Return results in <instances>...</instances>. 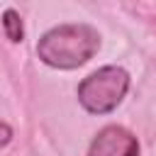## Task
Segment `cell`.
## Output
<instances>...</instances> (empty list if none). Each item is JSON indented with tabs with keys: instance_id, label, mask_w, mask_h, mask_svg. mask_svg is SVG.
<instances>
[{
	"instance_id": "1",
	"label": "cell",
	"mask_w": 156,
	"mask_h": 156,
	"mask_svg": "<svg viewBox=\"0 0 156 156\" xmlns=\"http://www.w3.org/2000/svg\"><path fill=\"white\" fill-rule=\"evenodd\" d=\"M98 49L100 32L85 22L56 24L44 32L37 41V56L41 58V63L58 71H73L88 63L98 54Z\"/></svg>"
},
{
	"instance_id": "2",
	"label": "cell",
	"mask_w": 156,
	"mask_h": 156,
	"mask_svg": "<svg viewBox=\"0 0 156 156\" xmlns=\"http://www.w3.org/2000/svg\"><path fill=\"white\" fill-rule=\"evenodd\" d=\"M129 73L122 66H102L85 76L78 85V102L90 115H110L129 90Z\"/></svg>"
},
{
	"instance_id": "3",
	"label": "cell",
	"mask_w": 156,
	"mask_h": 156,
	"mask_svg": "<svg viewBox=\"0 0 156 156\" xmlns=\"http://www.w3.org/2000/svg\"><path fill=\"white\" fill-rule=\"evenodd\" d=\"M88 156H139V139L122 124H107L93 136Z\"/></svg>"
},
{
	"instance_id": "4",
	"label": "cell",
	"mask_w": 156,
	"mask_h": 156,
	"mask_svg": "<svg viewBox=\"0 0 156 156\" xmlns=\"http://www.w3.org/2000/svg\"><path fill=\"white\" fill-rule=\"evenodd\" d=\"M2 29H5L7 39L15 41V44H20V41L24 39V24H22V17H20L17 10L7 7V10L2 12Z\"/></svg>"
},
{
	"instance_id": "5",
	"label": "cell",
	"mask_w": 156,
	"mask_h": 156,
	"mask_svg": "<svg viewBox=\"0 0 156 156\" xmlns=\"http://www.w3.org/2000/svg\"><path fill=\"white\" fill-rule=\"evenodd\" d=\"M12 141V127L0 119V146H7Z\"/></svg>"
}]
</instances>
